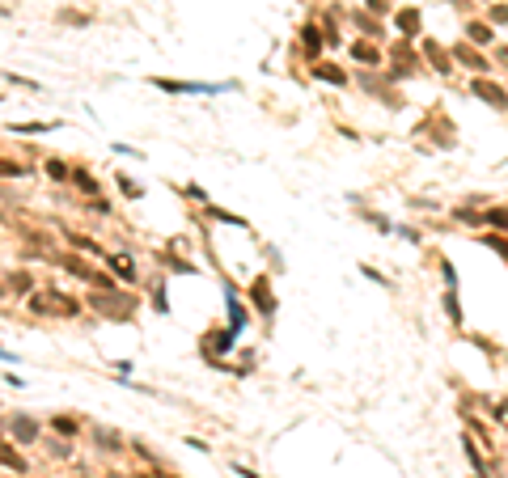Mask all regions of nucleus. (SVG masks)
Returning <instances> with one entry per match:
<instances>
[{
  "mask_svg": "<svg viewBox=\"0 0 508 478\" xmlns=\"http://www.w3.org/2000/svg\"><path fill=\"white\" fill-rule=\"evenodd\" d=\"M85 305L93 309V313H102V318H119V322H128L132 313H136V296L132 292H89V300Z\"/></svg>",
  "mask_w": 508,
  "mask_h": 478,
  "instance_id": "f257e3e1",
  "label": "nucleus"
},
{
  "mask_svg": "<svg viewBox=\"0 0 508 478\" xmlns=\"http://www.w3.org/2000/svg\"><path fill=\"white\" fill-rule=\"evenodd\" d=\"M449 56H453V64H462V68H470L474 72V77H487V72H492V60L487 56H483V47H474V43H453L449 47Z\"/></svg>",
  "mask_w": 508,
  "mask_h": 478,
  "instance_id": "f03ea898",
  "label": "nucleus"
},
{
  "mask_svg": "<svg viewBox=\"0 0 508 478\" xmlns=\"http://www.w3.org/2000/svg\"><path fill=\"white\" fill-rule=\"evenodd\" d=\"M390 26H394V34L398 38H424V13L415 9V5H402V9H394L390 13Z\"/></svg>",
  "mask_w": 508,
  "mask_h": 478,
  "instance_id": "7ed1b4c3",
  "label": "nucleus"
},
{
  "mask_svg": "<svg viewBox=\"0 0 508 478\" xmlns=\"http://www.w3.org/2000/svg\"><path fill=\"white\" fill-rule=\"evenodd\" d=\"M250 305L263 318H276L280 300H276V288H271V275H254V280H250Z\"/></svg>",
  "mask_w": 508,
  "mask_h": 478,
  "instance_id": "20e7f679",
  "label": "nucleus"
},
{
  "mask_svg": "<svg viewBox=\"0 0 508 478\" xmlns=\"http://www.w3.org/2000/svg\"><path fill=\"white\" fill-rule=\"evenodd\" d=\"M470 93L479 97L483 106H492V110H508V89L496 85L492 77H474V81H470Z\"/></svg>",
  "mask_w": 508,
  "mask_h": 478,
  "instance_id": "39448f33",
  "label": "nucleus"
},
{
  "mask_svg": "<svg viewBox=\"0 0 508 478\" xmlns=\"http://www.w3.org/2000/svg\"><path fill=\"white\" fill-rule=\"evenodd\" d=\"M420 47H424L420 56L428 60V68L437 72V77H449V72H453V56H449V47H441L437 38H428V34H424V43H420Z\"/></svg>",
  "mask_w": 508,
  "mask_h": 478,
  "instance_id": "423d86ee",
  "label": "nucleus"
},
{
  "mask_svg": "<svg viewBox=\"0 0 508 478\" xmlns=\"http://www.w3.org/2000/svg\"><path fill=\"white\" fill-rule=\"evenodd\" d=\"M9 432H13L17 444H38V440H43V423H38L34 415H13V419H9Z\"/></svg>",
  "mask_w": 508,
  "mask_h": 478,
  "instance_id": "0eeeda50",
  "label": "nucleus"
},
{
  "mask_svg": "<svg viewBox=\"0 0 508 478\" xmlns=\"http://www.w3.org/2000/svg\"><path fill=\"white\" fill-rule=\"evenodd\" d=\"M348 51H352V60H356L360 68H381V64H385V51H381L373 38H356Z\"/></svg>",
  "mask_w": 508,
  "mask_h": 478,
  "instance_id": "6e6552de",
  "label": "nucleus"
},
{
  "mask_svg": "<svg viewBox=\"0 0 508 478\" xmlns=\"http://www.w3.org/2000/svg\"><path fill=\"white\" fill-rule=\"evenodd\" d=\"M352 26L360 30V38H373V43H381V38H385L381 17H377V13H369V9H352Z\"/></svg>",
  "mask_w": 508,
  "mask_h": 478,
  "instance_id": "1a4fd4ad",
  "label": "nucleus"
},
{
  "mask_svg": "<svg viewBox=\"0 0 508 478\" xmlns=\"http://www.w3.org/2000/svg\"><path fill=\"white\" fill-rule=\"evenodd\" d=\"M56 267H64L72 280H85L89 284V275H93V267H89V259L85 254H77V250H64V254H56Z\"/></svg>",
  "mask_w": 508,
  "mask_h": 478,
  "instance_id": "9d476101",
  "label": "nucleus"
},
{
  "mask_svg": "<svg viewBox=\"0 0 508 478\" xmlns=\"http://www.w3.org/2000/svg\"><path fill=\"white\" fill-rule=\"evenodd\" d=\"M153 85L161 93H221V85H199V81H169V77H153Z\"/></svg>",
  "mask_w": 508,
  "mask_h": 478,
  "instance_id": "9b49d317",
  "label": "nucleus"
},
{
  "mask_svg": "<svg viewBox=\"0 0 508 478\" xmlns=\"http://www.w3.org/2000/svg\"><path fill=\"white\" fill-rule=\"evenodd\" d=\"M301 47H305V56H309V60H322L326 34H322V26H318V21H305V26H301Z\"/></svg>",
  "mask_w": 508,
  "mask_h": 478,
  "instance_id": "f8f14e48",
  "label": "nucleus"
},
{
  "mask_svg": "<svg viewBox=\"0 0 508 478\" xmlns=\"http://www.w3.org/2000/svg\"><path fill=\"white\" fill-rule=\"evenodd\" d=\"M106 271L114 275L119 284H136V280H140V271H136V263H132L128 254H106Z\"/></svg>",
  "mask_w": 508,
  "mask_h": 478,
  "instance_id": "ddd939ff",
  "label": "nucleus"
},
{
  "mask_svg": "<svg viewBox=\"0 0 508 478\" xmlns=\"http://www.w3.org/2000/svg\"><path fill=\"white\" fill-rule=\"evenodd\" d=\"M5 292H13V296H30V292H34V271H26V267L5 271Z\"/></svg>",
  "mask_w": 508,
  "mask_h": 478,
  "instance_id": "4468645a",
  "label": "nucleus"
},
{
  "mask_svg": "<svg viewBox=\"0 0 508 478\" xmlns=\"http://www.w3.org/2000/svg\"><path fill=\"white\" fill-rule=\"evenodd\" d=\"M466 43H474V47H492V43H496V26H492L487 17L466 21Z\"/></svg>",
  "mask_w": 508,
  "mask_h": 478,
  "instance_id": "2eb2a0df",
  "label": "nucleus"
},
{
  "mask_svg": "<svg viewBox=\"0 0 508 478\" xmlns=\"http://www.w3.org/2000/svg\"><path fill=\"white\" fill-rule=\"evenodd\" d=\"M313 77H318V81H326V85H339V89H343L352 77H348V72L343 68H339L335 60H313Z\"/></svg>",
  "mask_w": 508,
  "mask_h": 478,
  "instance_id": "dca6fc26",
  "label": "nucleus"
},
{
  "mask_svg": "<svg viewBox=\"0 0 508 478\" xmlns=\"http://www.w3.org/2000/svg\"><path fill=\"white\" fill-rule=\"evenodd\" d=\"M0 466L13 470L17 478H21V474H30V462L21 457V449H17V444H9V440H0Z\"/></svg>",
  "mask_w": 508,
  "mask_h": 478,
  "instance_id": "f3484780",
  "label": "nucleus"
},
{
  "mask_svg": "<svg viewBox=\"0 0 508 478\" xmlns=\"http://www.w3.org/2000/svg\"><path fill=\"white\" fill-rule=\"evenodd\" d=\"M64 241H68V250H77V254H85V259H106V250L93 237H85V233H64Z\"/></svg>",
  "mask_w": 508,
  "mask_h": 478,
  "instance_id": "a211bd4d",
  "label": "nucleus"
},
{
  "mask_svg": "<svg viewBox=\"0 0 508 478\" xmlns=\"http://www.w3.org/2000/svg\"><path fill=\"white\" fill-rule=\"evenodd\" d=\"M51 432H60L64 440H77V436L85 432V423H81L77 415H51Z\"/></svg>",
  "mask_w": 508,
  "mask_h": 478,
  "instance_id": "6ab92c4d",
  "label": "nucleus"
},
{
  "mask_svg": "<svg viewBox=\"0 0 508 478\" xmlns=\"http://www.w3.org/2000/svg\"><path fill=\"white\" fill-rule=\"evenodd\" d=\"M68 182H72V187H77L81 195H89V199H93V195H98V191H102V187H98V178H93V174H89L85 165H72V178H68Z\"/></svg>",
  "mask_w": 508,
  "mask_h": 478,
  "instance_id": "aec40b11",
  "label": "nucleus"
},
{
  "mask_svg": "<svg viewBox=\"0 0 508 478\" xmlns=\"http://www.w3.org/2000/svg\"><path fill=\"white\" fill-rule=\"evenodd\" d=\"M51 318H81V300H72L64 292H51Z\"/></svg>",
  "mask_w": 508,
  "mask_h": 478,
  "instance_id": "412c9836",
  "label": "nucleus"
},
{
  "mask_svg": "<svg viewBox=\"0 0 508 478\" xmlns=\"http://www.w3.org/2000/svg\"><path fill=\"white\" fill-rule=\"evenodd\" d=\"M204 339H208V343H204V351H208V356H212L216 347H221V356H225V351L233 347V339H237V331H233V326H229V331H208Z\"/></svg>",
  "mask_w": 508,
  "mask_h": 478,
  "instance_id": "4be33fe9",
  "label": "nucleus"
},
{
  "mask_svg": "<svg viewBox=\"0 0 508 478\" xmlns=\"http://www.w3.org/2000/svg\"><path fill=\"white\" fill-rule=\"evenodd\" d=\"M43 174H47L51 182H68V178H72V165H68L64 157H47V161H43Z\"/></svg>",
  "mask_w": 508,
  "mask_h": 478,
  "instance_id": "5701e85b",
  "label": "nucleus"
},
{
  "mask_svg": "<svg viewBox=\"0 0 508 478\" xmlns=\"http://www.w3.org/2000/svg\"><path fill=\"white\" fill-rule=\"evenodd\" d=\"M93 436H98V449H106V453H119V449H123V436H119L114 427H93Z\"/></svg>",
  "mask_w": 508,
  "mask_h": 478,
  "instance_id": "b1692460",
  "label": "nucleus"
},
{
  "mask_svg": "<svg viewBox=\"0 0 508 478\" xmlns=\"http://www.w3.org/2000/svg\"><path fill=\"white\" fill-rule=\"evenodd\" d=\"M26 305H30V313H38V318H51V292H30L26 296Z\"/></svg>",
  "mask_w": 508,
  "mask_h": 478,
  "instance_id": "393cba45",
  "label": "nucleus"
},
{
  "mask_svg": "<svg viewBox=\"0 0 508 478\" xmlns=\"http://www.w3.org/2000/svg\"><path fill=\"white\" fill-rule=\"evenodd\" d=\"M390 60L415 68V51H411V38H394V43H390Z\"/></svg>",
  "mask_w": 508,
  "mask_h": 478,
  "instance_id": "a878e982",
  "label": "nucleus"
},
{
  "mask_svg": "<svg viewBox=\"0 0 508 478\" xmlns=\"http://www.w3.org/2000/svg\"><path fill=\"white\" fill-rule=\"evenodd\" d=\"M114 288H119V280L110 271H93L89 275V292H114Z\"/></svg>",
  "mask_w": 508,
  "mask_h": 478,
  "instance_id": "bb28decb",
  "label": "nucleus"
},
{
  "mask_svg": "<svg viewBox=\"0 0 508 478\" xmlns=\"http://www.w3.org/2000/svg\"><path fill=\"white\" fill-rule=\"evenodd\" d=\"M30 165L26 161H13V157H0V178H26Z\"/></svg>",
  "mask_w": 508,
  "mask_h": 478,
  "instance_id": "cd10ccee",
  "label": "nucleus"
},
{
  "mask_svg": "<svg viewBox=\"0 0 508 478\" xmlns=\"http://www.w3.org/2000/svg\"><path fill=\"white\" fill-rule=\"evenodd\" d=\"M483 224H487V229L508 233V208H487V212H483Z\"/></svg>",
  "mask_w": 508,
  "mask_h": 478,
  "instance_id": "c85d7f7f",
  "label": "nucleus"
},
{
  "mask_svg": "<svg viewBox=\"0 0 508 478\" xmlns=\"http://www.w3.org/2000/svg\"><path fill=\"white\" fill-rule=\"evenodd\" d=\"M114 182H119V191H123L128 199H140V195H144V187H140L136 178H128V174H114Z\"/></svg>",
  "mask_w": 508,
  "mask_h": 478,
  "instance_id": "c756f323",
  "label": "nucleus"
},
{
  "mask_svg": "<svg viewBox=\"0 0 508 478\" xmlns=\"http://www.w3.org/2000/svg\"><path fill=\"white\" fill-rule=\"evenodd\" d=\"M445 313H449V322H462V300H457V288L445 292Z\"/></svg>",
  "mask_w": 508,
  "mask_h": 478,
  "instance_id": "7c9ffc66",
  "label": "nucleus"
},
{
  "mask_svg": "<svg viewBox=\"0 0 508 478\" xmlns=\"http://www.w3.org/2000/svg\"><path fill=\"white\" fill-rule=\"evenodd\" d=\"M479 241H483V246H492L500 259H508V237H500V233H483Z\"/></svg>",
  "mask_w": 508,
  "mask_h": 478,
  "instance_id": "2f4dec72",
  "label": "nucleus"
},
{
  "mask_svg": "<svg viewBox=\"0 0 508 478\" xmlns=\"http://www.w3.org/2000/svg\"><path fill=\"white\" fill-rule=\"evenodd\" d=\"M51 128H60V123H9V132H17V136H26V132H51Z\"/></svg>",
  "mask_w": 508,
  "mask_h": 478,
  "instance_id": "473e14b6",
  "label": "nucleus"
},
{
  "mask_svg": "<svg viewBox=\"0 0 508 478\" xmlns=\"http://www.w3.org/2000/svg\"><path fill=\"white\" fill-rule=\"evenodd\" d=\"M462 449H466V457H470V466H474V474H483V453H479V444H474L470 436H462Z\"/></svg>",
  "mask_w": 508,
  "mask_h": 478,
  "instance_id": "72a5a7b5",
  "label": "nucleus"
},
{
  "mask_svg": "<svg viewBox=\"0 0 508 478\" xmlns=\"http://www.w3.org/2000/svg\"><path fill=\"white\" fill-rule=\"evenodd\" d=\"M487 21H492V26H508V5H492L487 9Z\"/></svg>",
  "mask_w": 508,
  "mask_h": 478,
  "instance_id": "f704fd0d",
  "label": "nucleus"
},
{
  "mask_svg": "<svg viewBox=\"0 0 508 478\" xmlns=\"http://www.w3.org/2000/svg\"><path fill=\"white\" fill-rule=\"evenodd\" d=\"M453 216L462 220V224H483V212H474V208H457Z\"/></svg>",
  "mask_w": 508,
  "mask_h": 478,
  "instance_id": "c9c22d12",
  "label": "nucleus"
},
{
  "mask_svg": "<svg viewBox=\"0 0 508 478\" xmlns=\"http://www.w3.org/2000/svg\"><path fill=\"white\" fill-rule=\"evenodd\" d=\"M5 81H9V85H21V89H38V81H30V77H17V72H5Z\"/></svg>",
  "mask_w": 508,
  "mask_h": 478,
  "instance_id": "e433bc0d",
  "label": "nucleus"
},
{
  "mask_svg": "<svg viewBox=\"0 0 508 478\" xmlns=\"http://www.w3.org/2000/svg\"><path fill=\"white\" fill-rule=\"evenodd\" d=\"M360 9H369V13H377V17H385V13H390V5H385V0H365Z\"/></svg>",
  "mask_w": 508,
  "mask_h": 478,
  "instance_id": "4c0bfd02",
  "label": "nucleus"
},
{
  "mask_svg": "<svg viewBox=\"0 0 508 478\" xmlns=\"http://www.w3.org/2000/svg\"><path fill=\"white\" fill-rule=\"evenodd\" d=\"M60 21H68V26H85L89 17H85V13H60Z\"/></svg>",
  "mask_w": 508,
  "mask_h": 478,
  "instance_id": "58836bf2",
  "label": "nucleus"
},
{
  "mask_svg": "<svg viewBox=\"0 0 508 478\" xmlns=\"http://www.w3.org/2000/svg\"><path fill=\"white\" fill-rule=\"evenodd\" d=\"M0 296H5V275H0Z\"/></svg>",
  "mask_w": 508,
  "mask_h": 478,
  "instance_id": "ea45409f",
  "label": "nucleus"
},
{
  "mask_svg": "<svg viewBox=\"0 0 508 478\" xmlns=\"http://www.w3.org/2000/svg\"><path fill=\"white\" fill-rule=\"evenodd\" d=\"M77 478H81V474H77ZM85 478H93V474H85Z\"/></svg>",
  "mask_w": 508,
  "mask_h": 478,
  "instance_id": "a19ab883",
  "label": "nucleus"
}]
</instances>
